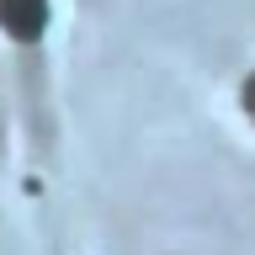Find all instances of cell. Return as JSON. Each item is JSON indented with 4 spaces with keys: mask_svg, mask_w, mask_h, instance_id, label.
I'll return each instance as SVG.
<instances>
[{
    "mask_svg": "<svg viewBox=\"0 0 255 255\" xmlns=\"http://www.w3.org/2000/svg\"><path fill=\"white\" fill-rule=\"evenodd\" d=\"M0 27L16 43H37L48 27V0H0Z\"/></svg>",
    "mask_w": 255,
    "mask_h": 255,
    "instance_id": "obj_1",
    "label": "cell"
},
{
    "mask_svg": "<svg viewBox=\"0 0 255 255\" xmlns=\"http://www.w3.org/2000/svg\"><path fill=\"white\" fill-rule=\"evenodd\" d=\"M245 112H250V117H255V75L245 80Z\"/></svg>",
    "mask_w": 255,
    "mask_h": 255,
    "instance_id": "obj_2",
    "label": "cell"
}]
</instances>
